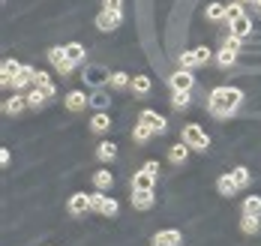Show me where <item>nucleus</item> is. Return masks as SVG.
<instances>
[{
    "label": "nucleus",
    "instance_id": "nucleus-45",
    "mask_svg": "<svg viewBox=\"0 0 261 246\" xmlns=\"http://www.w3.org/2000/svg\"><path fill=\"white\" fill-rule=\"evenodd\" d=\"M255 9H258V12H261V0H255Z\"/></svg>",
    "mask_w": 261,
    "mask_h": 246
},
{
    "label": "nucleus",
    "instance_id": "nucleus-37",
    "mask_svg": "<svg viewBox=\"0 0 261 246\" xmlns=\"http://www.w3.org/2000/svg\"><path fill=\"white\" fill-rule=\"evenodd\" d=\"M192 51H195V60H198V66L210 60V48H207V45H198V48H192Z\"/></svg>",
    "mask_w": 261,
    "mask_h": 246
},
{
    "label": "nucleus",
    "instance_id": "nucleus-35",
    "mask_svg": "<svg viewBox=\"0 0 261 246\" xmlns=\"http://www.w3.org/2000/svg\"><path fill=\"white\" fill-rule=\"evenodd\" d=\"M192 66H198L195 51H183V54H180V69H192Z\"/></svg>",
    "mask_w": 261,
    "mask_h": 246
},
{
    "label": "nucleus",
    "instance_id": "nucleus-21",
    "mask_svg": "<svg viewBox=\"0 0 261 246\" xmlns=\"http://www.w3.org/2000/svg\"><path fill=\"white\" fill-rule=\"evenodd\" d=\"M90 129H93V132H108V129H111V117H108L105 111H96L93 120H90Z\"/></svg>",
    "mask_w": 261,
    "mask_h": 246
},
{
    "label": "nucleus",
    "instance_id": "nucleus-22",
    "mask_svg": "<svg viewBox=\"0 0 261 246\" xmlns=\"http://www.w3.org/2000/svg\"><path fill=\"white\" fill-rule=\"evenodd\" d=\"M33 78H36V69L24 66V69H21V75H15V78H12V90H21V87H27V84H33Z\"/></svg>",
    "mask_w": 261,
    "mask_h": 246
},
{
    "label": "nucleus",
    "instance_id": "nucleus-5",
    "mask_svg": "<svg viewBox=\"0 0 261 246\" xmlns=\"http://www.w3.org/2000/svg\"><path fill=\"white\" fill-rule=\"evenodd\" d=\"M90 210H93L90 192H75V195H69V213H72V216H84V213H90Z\"/></svg>",
    "mask_w": 261,
    "mask_h": 246
},
{
    "label": "nucleus",
    "instance_id": "nucleus-23",
    "mask_svg": "<svg viewBox=\"0 0 261 246\" xmlns=\"http://www.w3.org/2000/svg\"><path fill=\"white\" fill-rule=\"evenodd\" d=\"M243 216H261V198L258 195H246V201H243Z\"/></svg>",
    "mask_w": 261,
    "mask_h": 246
},
{
    "label": "nucleus",
    "instance_id": "nucleus-38",
    "mask_svg": "<svg viewBox=\"0 0 261 246\" xmlns=\"http://www.w3.org/2000/svg\"><path fill=\"white\" fill-rule=\"evenodd\" d=\"M105 12H117L120 15V9H123V0H102Z\"/></svg>",
    "mask_w": 261,
    "mask_h": 246
},
{
    "label": "nucleus",
    "instance_id": "nucleus-33",
    "mask_svg": "<svg viewBox=\"0 0 261 246\" xmlns=\"http://www.w3.org/2000/svg\"><path fill=\"white\" fill-rule=\"evenodd\" d=\"M171 105L180 111V108H189V90H174V96H171Z\"/></svg>",
    "mask_w": 261,
    "mask_h": 246
},
{
    "label": "nucleus",
    "instance_id": "nucleus-17",
    "mask_svg": "<svg viewBox=\"0 0 261 246\" xmlns=\"http://www.w3.org/2000/svg\"><path fill=\"white\" fill-rule=\"evenodd\" d=\"M21 69H24V66H21L18 60H3V84L9 87L15 75H21Z\"/></svg>",
    "mask_w": 261,
    "mask_h": 246
},
{
    "label": "nucleus",
    "instance_id": "nucleus-10",
    "mask_svg": "<svg viewBox=\"0 0 261 246\" xmlns=\"http://www.w3.org/2000/svg\"><path fill=\"white\" fill-rule=\"evenodd\" d=\"M228 33H231V36H237V39H246V36L252 33V18H249V15H240V18H234V21L228 24Z\"/></svg>",
    "mask_w": 261,
    "mask_h": 246
},
{
    "label": "nucleus",
    "instance_id": "nucleus-36",
    "mask_svg": "<svg viewBox=\"0 0 261 246\" xmlns=\"http://www.w3.org/2000/svg\"><path fill=\"white\" fill-rule=\"evenodd\" d=\"M240 15H243V6H240V3H228V15H225V21L231 24V21L240 18Z\"/></svg>",
    "mask_w": 261,
    "mask_h": 246
},
{
    "label": "nucleus",
    "instance_id": "nucleus-8",
    "mask_svg": "<svg viewBox=\"0 0 261 246\" xmlns=\"http://www.w3.org/2000/svg\"><path fill=\"white\" fill-rule=\"evenodd\" d=\"M84 81L93 84V87H102L105 81H111V72H108L105 66H87V69H84Z\"/></svg>",
    "mask_w": 261,
    "mask_h": 246
},
{
    "label": "nucleus",
    "instance_id": "nucleus-13",
    "mask_svg": "<svg viewBox=\"0 0 261 246\" xmlns=\"http://www.w3.org/2000/svg\"><path fill=\"white\" fill-rule=\"evenodd\" d=\"M96 28L99 30H105V33H108V30H117L120 28V15H117V12H99V15H96Z\"/></svg>",
    "mask_w": 261,
    "mask_h": 246
},
{
    "label": "nucleus",
    "instance_id": "nucleus-44",
    "mask_svg": "<svg viewBox=\"0 0 261 246\" xmlns=\"http://www.w3.org/2000/svg\"><path fill=\"white\" fill-rule=\"evenodd\" d=\"M234 3H240V6H243V3H252V0H234Z\"/></svg>",
    "mask_w": 261,
    "mask_h": 246
},
{
    "label": "nucleus",
    "instance_id": "nucleus-11",
    "mask_svg": "<svg viewBox=\"0 0 261 246\" xmlns=\"http://www.w3.org/2000/svg\"><path fill=\"white\" fill-rule=\"evenodd\" d=\"M141 123H147L153 132H165L168 129V120L162 117V114H156V111H141V117H138Z\"/></svg>",
    "mask_w": 261,
    "mask_h": 246
},
{
    "label": "nucleus",
    "instance_id": "nucleus-9",
    "mask_svg": "<svg viewBox=\"0 0 261 246\" xmlns=\"http://www.w3.org/2000/svg\"><path fill=\"white\" fill-rule=\"evenodd\" d=\"M192 69H177L174 75H168V84H171V90H192Z\"/></svg>",
    "mask_w": 261,
    "mask_h": 246
},
{
    "label": "nucleus",
    "instance_id": "nucleus-16",
    "mask_svg": "<svg viewBox=\"0 0 261 246\" xmlns=\"http://www.w3.org/2000/svg\"><path fill=\"white\" fill-rule=\"evenodd\" d=\"M153 183H156V177L150 171H144V168L132 177V189H153Z\"/></svg>",
    "mask_w": 261,
    "mask_h": 246
},
{
    "label": "nucleus",
    "instance_id": "nucleus-31",
    "mask_svg": "<svg viewBox=\"0 0 261 246\" xmlns=\"http://www.w3.org/2000/svg\"><path fill=\"white\" fill-rule=\"evenodd\" d=\"M111 87H114V90H123V87H129L132 84V78L129 75H126V72H111Z\"/></svg>",
    "mask_w": 261,
    "mask_h": 246
},
{
    "label": "nucleus",
    "instance_id": "nucleus-6",
    "mask_svg": "<svg viewBox=\"0 0 261 246\" xmlns=\"http://www.w3.org/2000/svg\"><path fill=\"white\" fill-rule=\"evenodd\" d=\"M132 207L135 210H150L153 204H156V195H153V189H132Z\"/></svg>",
    "mask_w": 261,
    "mask_h": 246
},
{
    "label": "nucleus",
    "instance_id": "nucleus-25",
    "mask_svg": "<svg viewBox=\"0 0 261 246\" xmlns=\"http://www.w3.org/2000/svg\"><path fill=\"white\" fill-rule=\"evenodd\" d=\"M231 177H234V183L240 189H246V186L252 183V174H249V168H243V165H237L234 171H231Z\"/></svg>",
    "mask_w": 261,
    "mask_h": 246
},
{
    "label": "nucleus",
    "instance_id": "nucleus-27",
    "mask_svg": "<svg viewBox=\"0 0 261 246\" xmlns=\"http://www.w3.org/2000/svg\"><path fill=\"white\" fill-rule=\"evenodd\" d=\"M96 156H99L102 162H111V159L117 156V147H114L111 141H102V144H96Z\"/></svg>",
    "mask_w": 261,
    "mask_h": 246
},
{
    "label": "nucleus",
    "instance_id": "nucleus-29",
    "mask_svg": "<svg viewBox=\"0 0 261 246\" xmlns=\"http://www.w3.org/2000/svg\"><path fill=\"white\" fill-rule=\"evenodd\" d=\"M216 60H219V66H222V69H228V66H234V63H237V51H231V48H225V45H222V51L216 54Z\"/></svg>",
    "mask_w": 261,
    "mask_h": 246
},
{
    "label": "nucleus",
    "instance_id": "nucleus-41",
    "mask_svg": "<svg viewBox=\"0 0 261 246\" xmlns=\"http://www.w3.org/2000/svg\"><path fill=\"white\" fill-rule=\"evenodd\" d=\"M39 90H42V96H45V99H51V96H54V84H51V81H48V84H42Z\"/></svg>",
    "mask_w": 261,
    "mask_h": 246
},
{
    "label": "nucleus",
    "instance_id": "nucleus-24",
    "mask_svg": "<svg viewBox=\"0 0 261 246\" xmlns=\"http://www.w3.org/2000/svg\"><path fill=\"white\" fill-rule=\"evenodd\" d=\"M132 93H138V96H147L150 93V78L147 75H132Z\"/></svg>",
    "mask_w": 261,
    "mask_h": 246
},
{
    "label": "nucleus",
    "instance_id": "nucleus-46",
    "mask_svg": "<svg viewBox=\"0 0 261 246\" xmlns=\"http://www.w3.org/2000/svg\"><path fill=\"white\" fill-rule=\"evenodd\" d=\"M252 3H255V0H252Z\"/></svg>",
    "mask_w": 261,
    "mask_h": 246
},
{
    "label": "nucleus",
    "instance_id": "nucleus-34",
    "mask_svg": "<svg viewBox=\"0 0 261 246\" xmlns=\"http://www.w3.org/2000/svg\"><path fill=\"white\" fill-rule=\"evenodd\" d=\"M240 228H243V234H258V216H243Z\"/></svg>",
    "mask_w": 261,
    "mask_h": 246
},
{
    "label": "nucleus",
    "instance_id": "nucleus-28",
    "mask_svg": "<svg viewBox=\"0 0 261 246\" xmlns=\"http://www.w3.org/2000/svg\"><path fill=\"white\" fill-rule=\"evenodd\" d=\"M93 183H96V189H111V183H114V177H111V171H93Z\"/></svg>",
    "mask_w": 261,
    "mask_h": 246
},
{
    "label": "nucleus",
    "instance_id": "nucleus-30",
    "mask_svg": "<svg viewBox=\"0 0 261 246\" xmlns=\"http://www.w3.org/2000/svg\"><path fill=\"white\" fill-rule=\"evenodd\" d=\"M108 102H111V99H108V93H105L102 87H96V93L90 96V105H96L99 111H105V108H108Z\"/></svg>",
    "mask_w": 261,
    "mask_h": 246
},
{
    "label": "nucleus",
    "instance_id": "nucleus-4",
    "mask_svg": "<svg viewBox=\"0 0 261 246\" xmlns=\"http://www.w3.org/2000/svg\"><path fill=\"white\" fill-rule=\"evenodd\" d=\"M48 63H51L60 75H69V72H72V66H75V63L66 57V48H48Z\"/></svg>",
    "mask_w": 261,
    "mask_h": 246
},
{
    "label": "nucleus",
    "instance_id": "nucleus-43",
    "mask_svg": "<svg viewBox=\"0 0 261 246\" xmlns=\"http://www.w3.org/2000/svg\"><path fill=\"white\" fill-rule=\"evenodd\" d=\"M0 162H3V165H9V150H6V147L0 150Z\"/></svg>",
    "mask_w": 261,
    "mask_h": 246
},
{
    "label": "nucleus",
    "instance_id": "nucleus-14",
    "mask_svg": "<svg viewBox=\"0 0 261 246\" xmlns=\"http://www.w3.org/2000/svg\"><path fill=\"white\" fill-rule=\"evenodd\" d=\"M189 150H192V147H189L186 141H177V144H174V147L168 150V159H171L174 165H183L186 159H189Z\"/></svg>",
    "mask_w": 261,
    "mask_h": 246
},
{
    "label": "nucleus",
    "instance_id": "nucleus-15",
    "mask_svg": "<svg viewBox=\"0 0 261 246\" xmlns=\"http://www.w3.org/2000/svg\"><path fill=\"white\" fill-rule=\"evenodd\" d=\"M216 189H219V195H225V198H231V195H234V192L240 189V186L234 183V177H231V171H228V174H222V177L216 180Z\"/></svg>",
    "mask_w": 261,
    "mask_h": 246
},
{
    "label": "nucleus",
    "instance_id": "nucleus-7",
    "mask_svg": "<svg viewBox=\"0 0 261 246\" xmlns=\"http://www.w3.org/2000/svg\"><path fill=\"white\" fill-rule=\"evenodd\" d=\"M183 237L177 228H165V231H156L153 234V240H150V246H180Z\"/></svg>",
    "mask_w": 261,
    "mask_h": 246
},
{
    "label": "nucleus",
    "instance_id": "nucleus-32",
    "mask_svg": "<svg viewBox=\"0 0 261 246\" xmlns=\"http://www.w3.org/2000/svg\"><path fill=\"white\" fill-rule=\"evenodd\" d=\"M27 105H30V108H42V105H45V96H42L39 87H33V90L27 93Z\"/></svg>",
    "mask_w": 261,
    "mask_h": 246
},
{
    "label": "nucleus",
    "instance_id": "nucleus-2",
    "mask_svg": "<svg viewBox=\"0 0 261 246\" xmlns=\"http://www.w3.org/2000/svg\"><path fill=\"white\" fill-rule=\"evenodd\" d=\"M183 141H186L192 150H201V153L210 147V135L198 126V123H186V126H183Z\"/></svg>",
    "mask_w": 261,
    "mask_h": 246
},
{
    "label": "nucleus",
    "instance_id": "nucleus-42",
    "mask_svg": "<svg viewBox=\"0 0 261 246\" xmlns=\"http://www.w3.org/2000/svg\"><path fill=\"white\" fill-rule=\"evenodd\" d=\"M144 171H150V174L156 177V174H159V162H153V159H150V162H144Z\"/></svg>",
    "mask_w": 261,
    "mask_h": 246
},
{
    "label": "nucleus",
    "instance_id": "nucleus-19",
    "mask_svg": "<svg viewBox=\"0 0 261 246\" xmlns=\"http://www.w3.org/2000/svg\"><path fill=\"white\" fill-rule=\"evenodd\" d=\"M204 15H207V21H225V15H228V6H225V3H207Z\"/></svg>",
    "mask_w": 261,
    "mask_h": 246
},
{
    "label": "nucleus",
    "instance_id": "nucleus-20",
    "mask_svg": "<svg viewBox=\"0 0 261 246\" xmlns=\"http://www.w3.org/2000/svg\"><path fill=\"white\" fill-rule=\"evenodd\" d=\"M150 135H153V129H150L147 123H141V120H138V123L132 126V141H138V144H147V141H150Z\"/></svg>",
    "mask_w": 261,
    "mask_h": 246
},
{
    "label": "nucleus",
    "instance_id": "nucleus-1",
    "mask_svg": "<svg viewBox=\"0 0 261 246\" xmlns=\"http://www.w3.org/2000/svg\"><path fill=\"white\" fill-rule=\"evenodd\" d=\"M240 99H243V93L237 90V87H216V90H210V99H207V108L213 117H231L240 105Z\"/></svg>",
    "mask_w": 261,
    "mask_h": 246
},
{
    "label": "nucleus",
    "instance_id": "nucleus-26",
    "mask_svg": "<svg viewBox=\"0 0 261 246\" xmlns=\"http://www.w3.org/2000/svg\"><path fill=\"white\" fill-rule=\"evenodd\" d=\"M63 48H66V57H69L72 63H84V54H87V51H84L81 42H69V45H63Z\"/></svg>",
    "mask_w": 261,
    "mask_h": 246
},
{
    "label": "nucleus",
    "instance_id": "nucleus-12",
    "mask_svg": "<svg viewBox=\"0 0 261 246\" xmlns=\"http://www.w3.org/2000/svg\"><path fill=\"white\" fill-rule=\"evenodd\" d=\"M84 105H90V96H84V90H69L66 93V108L69 111H84Z\"/></svg>",
    "mask_w": 261,
    "mask_h": 246
},
{
    "label": "nucleus",
    "instance_id": "nucleus-40",
    "mask_svg": "<svg viewBox=\"0 0 261 246\" xmlns=\"http://www.w3.org/2000/svg\"><path fill=\"white\" fill-rule=\"evenodd\" d=\"M48 72H42V69H36V78H33V87H42V84H48Z\"/></svg>",
    "mask_w": 261,
    "mask_h": 246
},
{
    "label": "nucleus",
    "instance_id": "nucleus-18",
    "mask_svg": "<svg viewBox=\"0 0 261 246\" xmlns=\"http://www.w3.org/2000/svg\"><path fill=\"white\" fill-rule=\"evenodd\" d=\"M27 105V96H21V93H12L6 102H3V111L6 114H21V108Z\"/></svg>",
    "mask_w": 261,
    "mask_h": 246
},
{
    "label": "nucleus",
    "instance_id": "nucleus-3",
    "mask_svg": "<svg viewBox=\"0 0 261 246\" xmlns=\"http://www.w3.org/2000/svg\"><path fill=\"white\" fill-rule=\"evenodd\" d=\"M90 204H93V210L102 213V216H117V201H114L111 195H102V189L90 192Z\"/></svg>",
    "mask_w": 261,
    "mask_h": 246
},
{
    "label": "nucleus",
    "instance_id": "nucleus-39",
    "mask_svg": "<svg viewBox=\"0 0 261 246\" xmlns=\"http://www.w3.org/2000/svg\"><path fill=\"white\" fill-rule=\"evenodd\" d=\"M240 42H243V39H237V36H231V33L225 36V48H231V51H240Z\"/></svg>",
    "mask_w": 261,
    "mask_h": 246
}]
</instances>
